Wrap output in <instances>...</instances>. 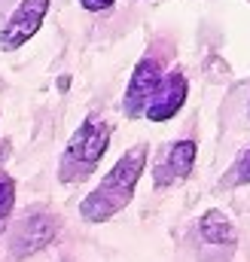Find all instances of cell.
<instances>
[{
  "instance_id": "11",
  "label": "cell",
  "mask_w": 250,
  "mask_h": 262,
  "mask_svg": "<svg viewBox=\"0 0 250 262\" xmlns=\"http://www.w3.org/2000/svg\"><path fill=\"white\" fill-rule=\"evenodd\" d=\"M113 3L116 0H79V6L86 12H107V9H113Z\"/></svg>"
},
{
  "instance_id": "12",
  "label": "cell",
  "mask_w": 250,
  "mask_h": 262,
  "mask_svg": "<svg viewBox=\"0 0 250 262\" xmlns=\"http://www.w3.org/2000/svg\"><path fill=\"white\" fill-rule=\"evenodd\" d=\"M247 119H250V110H247Z\"/></svg>"
},
{
  "instance_id": "2",
  "label": "cell",
  "mask_w": 250,
  "mask_h": 262,
  "mask_svg": "<svg viewBox=\"0 0 250 262\" xmlns=\"http://www.w3.org/2000/svg\"><path fill=\"white\" fill-rule=\"evenodd\" d=\"M110 137H113V125L107 119H101V116L82 119L79 128L64 143V152L58 159V180L61 183H82L104 159Z\"/></svg>"
},
{
  "instance_id": "1",
  "label": "cell",
  "mask_w": 250,
  "mask_h": 262,
  "mask_svg": "<svg viewBox=\"0 0 250 262\" xmlns=\"http://www.w3.org/2000/svg\"><path fill=\"white\" fill-rule=\"evenodd\" d=\"M143 168H147V146L137 143L131 149H125L116 159V165L104 174V180L82 198L79 216L86 223H107V220H113L119 210H125L131 204Z\"/></svg>"
},
{
  "instance_id": "4",
  "label": "cell",
  "mask_w": 250,
  "mask_h": 262,
  "mask_svg": "<svg viewBox=\"0 0 250 262\" xmlns=\"http://www.w3.org/2000/svg\"><path fill=\"white\" fill-rule=\"evenodd\" d=\"M61 226L52 213H28L15 223V232H12V256L25 259V256H34L40 250H46L55 238H58Z\"/></svg>"
},
{
  "instance_id": "7",
  "label": "cell",
  "mask_w": 250,
  "mask_h": 262,
  "mask_svg": "<svg viewBox=\"0 0 250 262\" xmlns=\"http://www.w3.org/2000/svg\"><path fill=\"white\" fill-rule=\"evenodd\" d=\"M195 152H198V146H195L192 137L171 143V149L165 152L162 165H159L156 174H153V186H156V189H168V186L186 180L189 174H192V168H195Z\"/></svg>"
},
{
  "instance_id": "6",
  "label": "cell",
  "mask_w": 250,
  "mask_h": 262,
  "mask_svg": "<svg viewBox=\"0 0 250 262\" xmlns=\"http://www.w3.org/2000/svg\"><path fill=\"white\" fill-rule=\"evenodd\" d=\"M186 98H189L186 73H183V70H168V73L162 76L159 89L153 92V98L147 101L143 116H147L150 122H168V119H174V116L183 110Z\"/></svg>"
},
{
  "instance_id": "5",
  "label": "cell",
  "mask_w": 250,
  "mask_h": 262,
  "mask_svg": "<svg viewBox=\"0 0 250 262\" xmlns=\"http://www.w3.org/2000/svg\"><path fill=\"white\" fill-rule=\"evenodd\" d=\"M162 76H165L162 58H156V55H143V58L134 64V73H131L128 89H125V95H122V110H125L128 119L143 116V107H147V101L153 98V92L159 89Z\"/></svg>"
},
{
  "instance_id": "9",
  "label": "cell",
  "mask_w": 250,
  "mask_h": 262,
  "mask_svg": "<svg viewBox=\"0 0 250 262\" xmlns=\"http://www.w3.org/2000/svg\"><path fill=\"white\" fill-rule=\"evenodd\" d=\"M12 204H15V180L0 168V226L9 220Z\"/></svg>"
},
{
  "instance_id": "8",
  "label": "cell",
  "mask_w": 250,
  "mask_h": 262,
  "mask_svg": "<svg viewBox=\"0 0 250 262\" xmlns=\"http://www.w3.org/2000/svg\"><path fill=\"white\" fill-rule=\"evenodd\" d=\"M235 226L232 220L223 213V210H204L201 220H198V241L207 244V247H223V250H232L235 247Z\"/></svg>"
},
{
  "instance_id": "3",
  "label": "cell",
  "mask_w": 250,
  "mask_h": 262,
  "mask_svg": "<svg viewBox=\"0 0 250 262\" xmlns=\"http://www.w3.org/2000/svg\"><path fill=\"white\" fill-rule=\"evenodd\" d=\"M46 12H49V0H22L9 21L0 28V52H15L22 49L46 21Z\"/></svg>"
},
{
  "instance_id": "10",
  "label": "cell",
  "mask_w": 250,
  "mask_h": 262,
  "mask_svg": "<svg viewBox=\"0 0 250 262\" xmlns=\"http://www.w3.org/2000/svg\"><path fill=\"white\" fill-rule=\"evenodd\" d=\"M226 183H232V186H244V183H250V149H244V152L238 156V162H235V168L229 171Z\"/></svg>"
}]
</instances>
